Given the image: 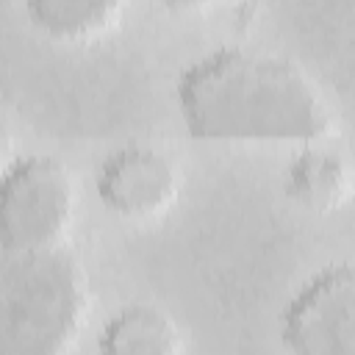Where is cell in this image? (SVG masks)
I'll use <instances>...</instances> for the list:
<instances>
[{"label": "cell", "mask_w": 355, "mask_h": 355, "mask_svg": "<svg viewBox=\"0 0 355 355\" xmlns=\"http://www.w3.org/2000/svg\"><path fill=\"white\" fill-rule=\"evenodd\" d=\"M283 191L308 214H333L349 202L352 166L341 153L324 144L300 147L283 169Z\"/></svg>", "instance_id": "8992f818"}, {"label": "cell", "mask_w": 355, "mask_h": 355, "mask_svg": "<svg viewBox=\"0 0 355 355\" xmlns=\"http://www.w3.org/2000/svg\"><path fill=\"white\" fill-rule=\"evenodd\" d=\"M280 338L288 355H355V272L330 263L286 302Z\"/></svg>", "instance_id": "277c9868"}, {"label": "cell", "mask_w": 355, "mask_h": 355, "mask_svg": "<svg viewBox=\"0 0 355 355\" xmlns=\"http://www.w3.org/2000/svg\"><path fill=\"white\" fill-rule=\"evenodd\" d=\"M8 258H11V252L0 247V286H3V275H6V266H8Z\"/></svg>", "instance_id": "30bf717a"}, {"label": "cell", "mask_w": 355, "mask_h": 355, "mask_svg": "<svg viewBox=\"0 0 355 355\" xmlns=\"http://www.w3.org/2000/svg\"><path fill=\"white\" fill-rule=\"evenodd\" d=\"M183 128L211 144H322L333 111L313 75L288 55L258 47H216L175 80Z\"/></svg>", "instance_id": "6da1fadb"}, {"label": "cell", "mask_w": 355, "mask_h": 355, "mask_svg": "<svg viewBox=\"0 0 355 355\" xmlns=\"http://www.w3.org/2000/svg\"><path fill=\"white\" fill-rule=\"evenodd\" d=\"M11 161H14V136H11L8 122H6L3 114H0V175L8 169Z\"/></svg>", "instance_id": "9c48e42d"}, {"label": "cell", "mask_w": 355, "mask_h": 355, "mask_svg": "<svg viewBox=\"0 0 355 355\" xmlns=\"http://www.w3.org/2000/svg\"><path fill=\"white\" fill-rule=\"evenodd\" d=\"M0 355H17V352H6V349H0Z\"/></svg>", "instance_id": "8fae6325"}, {"label": "cell", "mask_w": 355, "mask_h": 355, "mask_svg": "<svg viewBox=\"0 0 355 355\" xmlns=\"http://www.w3.org/2000/svg\"><path fill=\"white\" fill-rule=\"evenodd\" d=\"M89 311L83 263L67 250L8 258L0 286V349L67 355Z\"/></svg>", "instance_id": "7a4b0ae2"}, {"label": "cell", "mask_w": 355, "mask_h": 355, "mask_svg": "<svg viewBox=\"0 0 355 355\" xmlns=\"http://www.w3.org/2000/svg\"><path fill=\"white\" fill-rule=\"evenodd\" d=\"M180 164L153 144H125L103 158L94 172L100 205L128 222L161 216L180 194Z\"/></svg>", "instance_id": "5b68a950"}, {"label": "cell", "mask_w": 355, "mask_h": 355, "mask_svg": "<svg viewBox=\"0 0 355 355\" xmlns=\"http://www.w3.org/2000/svg\"><path fill=\"white\" fill-rule=\"evenodd\" d=\"M75 211V178L53 155L14 158L0 175V247L14 255L67 247Z\"/></svg>", "instance_id": "3957f363"}, {"label": "cell", "mask_w": 355, "mask_h": 355, "mask_svg": "<svg viewBox=\"0 0 355 355\" xmlns=\"http://www.w3.org/2000/svg\"><path fill=\"white\" fill-rule=\"evenodd\" d=\"M22 11L44 39L86 44L111 33L125 8L116 0H31Z\"/></svg>", "instance_id": "ba28073f"}, {"label": "cell", "mask_w": 355, "mask_h": 355, "mask_svg": "<svg viewBox=\"0 0 355 355\" xmlns=\"http://www.w3.org/2000/svg\"><path fill=\"white\" fill-rule=\"evenodd\" d=\"M97 355H183V338L164 308L136 302L103 324Z\"/></svg>", "instance_id": "52a82bcc"}]
</instances>
